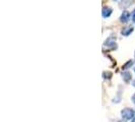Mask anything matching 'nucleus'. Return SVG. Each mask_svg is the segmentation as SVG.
<instances>
[{"label":"nucleus","instance_id":"nucleus-1","mask_svg":"<svg viewBox=\"0 0 135 122\" xmlns=\"http://www.w3.org/2000/svg\"><path fill=\"white\" fill-rule=\"evenodd\" d=\"M121 116L124 120H132L134 117V111L131 108H125L121 111Z\"/></svg>","mask_w":135,"mask_h":122},{"label":"nucleus","instance_id":"nucleus-2","mask_svg":"<svg viewBox=\"0 0 135 122\" xmlns=\"http://www.w3.org/2000/svg\"><path fill=\"white\" fill-rule=\"evenodd\" d=\"M129 20H130V12L127 11V10L123 11L122 14L120 15V21L122 24H126V22L129 21Z\"/></svg>","mask_w":135,"mask_h":122},{"label":"nucleus","instance_id":"nucleus-3","mask_svg":"<svg viewBox=\"0 0 135 122\" xmlns=\"http://www.w3.org/2000/svg\"><path fill=\"white\" fill-rule=\"evenodd\" d=\"M104 45H105V47L109 48V49H116L117 48L116 42L114 40H112V39H107L106 42L104 43Z\"/></svg>","mask_w":135,"mask_h":122},{"label":"nucleus","instance_id":"nucleus-4","mask_svg":"<svg viewBox=\"0 0 135 122\" xmlns=\"http://www.w3.org/2000/svg\"><path fill=\"white\" fill-rule=\"evenodd\" d=\"M112 12H113V9H112L111 7L106 6V7H104V8H103L102 15H103V17H104V18H107V17H109V16L112 14Z\"/></svg>","mask_w":135,"mask_h":122},{"label":"nucleus","instance_id":"nucleus-5","mask_svg":"<svg viewBox=\"0 0 135 122\" xmlns=\"http://www.w3.org/2000/svg\"><path fill=\"white\" fill-rule=\"evenodd\" d=\"M134 3V0H121L120 1V7L122 8H128Z\"/></svg>","mask_w":135,"mask_h":122},{"label":"nucleus","instance_id":"nucleus-6","mask_svg":"<svg viewBox=\"0 0 135 122\" xmlns=\"http://www.w3.org/2000/svg\"><path fill=\"white\" fill-rule=\"evenodd\" d=\"M122 79L125 81V82H130V81L132 79V74L129 72V71H124L122 73Z\"/></svg>","mask_w":135,"mask_h":122},{"label":"nucleus","instance_id":"nucleus-7","mask_svg":"<svg viewBox=\"0 0 135 122\" xmlns=\"http://www.w3.org/2000/svg\"><path fill=\"white\" fill-rule=\"evenodd\" d=\"M133 27H123L121 30V34L123 36H125V37H127L129 36L130 34H132V32H133Z\"/></svg>","mask_w":135,"mask_h":122},{"label":"nucleus","instance_id":"nucleus-8","mask_svg":"<svg viewBox=\"0 0 135 122\" xmlns=\"http://www.w3.org/2000/svg\"><path fill=\"white\" fill-rule=\"evenodd\" d=\"M132 65H133V60H129V61H127L124 65H123L122 69H123V70H127V69H129Z\"/></svg>","mask_w":135,"mask_h":122},{"label":"nucleus","instance_id":"nucleus-9","mask_svg":"<svg viewBox=\"0 0 135 122\" xmlns=\"http://www.w3.org/2000/svg\"><path fill=\"white\" fill-rule=\"evenodd\" d=\"M103 76H104V78H107V79H110V78L112 77V72H109V71H106V72H104V73H103Z\"/></svg>","mask_w":135,"mask_h":122},{"label":"nucleus","instance_id":"nucleus-10","mask_svg":"<svg viewBox=\"0 0 135 122\" xmlns=\"http://www.w3.org/2000/svg\"><path fill=\"white\" fill-rule=\"evenodd\" d=\"M132 20H133V21L135 22V9L133 10V13H132Z\"/></svg>","mask_w":135,"mask_h":122},{"label":"nucleus","instance_id":"nucleus-11","mask_svg":"<svg viewBox=\"0 0 135 122\" xmlns=\"http://www.w3.org/2000/svg\"><path fill=\"white\" fill-rule=\"evenodd\" d=\"M132 102H133V103L135 104V94L133 96H132Z\"/></svg>","mask_w":135,"mask_h":122},{"label":"nucleus","instance_id":"nucleus-12","mask_svg":"<svg viewBox=\"0 0 135 122\" xmlns=\"http://www.w3.org/2000/svg\"><path fill=\"white\" fill-rule=\"evenodd\" d=\"M132 85H133V87H135V79L133 81V82H132Z\"/></svg>","mask_w":135,"mask_h":122},{"label":"nucleus","instance_id":"nucleus-13","mask_svg":"<svg viewBox=\"0 0 135 122\" xmlns=\"http://www.w3.org/2000/svg\"><path fill=\"white\" fill-rule=\"evenodd\" d=\"M131 122H135V118H134V117H133V119H132V121H131Z\"/></svg>","mask_w":135,"mask_h":122},{"label":"nucleus","instance_id":"nucleus-14","mask_svg":"<svg viewBox=\"0 0 135 122\" xmlns=\"http://www.w3.org/2000/svg\"><path fill=\"white\" fill-rule=\"evenodd\" d=\"M118 122H125V121H123V120H120V121H118Z\"/></svg>","mask_w":135,"mask_h":122},{"label":"nucleus","instance_id":"nucleus-15","mask_svg":"<svg viewBox=\"0 0 135 122\" xmlns=\"http://www.w3.org/2000/svg\"><path fill=\"white\" fill-rule=\"evenodd\" d=\"M134 71H135V67H134Z\"/></svg>","mask_w":135,"mask_h":122},{"label":"nucleus","instance_id":"nucleus-16","mask_svg":"<svg viewBox=\"0 0 135 122\" xmlns=\"http://www.w3.org/2000/svg\"><path fill=\"white\" fill-rule=\"evenodd\" d=\"M114 1H117V0H114Z\"/></svg>","mask_w":135,"mask_h":122}]
</instances>
